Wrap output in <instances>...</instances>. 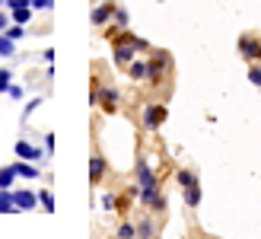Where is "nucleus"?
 Segmentation results:
<instances>
[{"label": "nucleus", "instance_id": "f257e3e1", "mask_svg": "<svg viewBox=\"0 0 261 239\" xmlns=\"http://www.w3.org/2000/svg\"><path fill=\"white\" fill-rule=\"evenodd\" d=\"M137 182H140V201L156 210H166V198L160 195V182H156L153 169L147 166V159H137Z\"/></svg>", "mask_w": 261, "mask_h": 239}, {"label": "nucleus", "instance_id": "f03ea898", "mask_svg": "<svg viewBox=\"0 0 261 239\" xmlns=\"http://www.w3.org/2000/svg\"><path fill=\"white\" fill-rule=\"evenodd\" d=\"M178 185H181V195H185V204L188 207H198L201 204V185H198V176L188 169L178 172Z\"/></svg>", "mask_w": 261, "mask_h": 239}, {"label": "nucleus", "instance_id": "7ed1b4c3", "mask_svg": "<svg viewBox=\"0 0 261 239\" xmlns=\"http://www.w3.org/2000/svg\"><path fill=\"white\" fill-rule=\"evenodd\" d=\"M163 122H166V105L153 102V105H147V109H143V125H147L150 131H156Z\"/></svg>", "mask_w": 261, "mask_h": 239}, {"label": "nucleus", "instance_id": "20e7f679", "mask_svg": "<svg viewBox=\"0 0 261 239\" xmlns=\"http://www.w3.org/2000/svg\"><path fill=\"white\" fill-rule=\"evenodd\" d=\"M134 58H137V45H134V38H127V42H121L118 48H115V64H124V67H127V64L134 61Z\"/></svg>", "mask_w": 261, "mask_h": 239}, {"label": "nucleus", "instance_id": "39448f33", "mask_svg": "<svg viewBox=\"0 0 261 239\" xmlns=\"http://www.w3.org/2000/svg\"><path fill=\"white\" fill-rule=\"evenodd\" d=\"M16 156L19 159H29V163H38V159H45V150H38L35 144H29V140H19L16 144Z\"/></svg>", "mask_w": 261, "mask_h": 239}, {"label": "nucleus", "instance_id": "423d86ee", "mask_svg": "<svg viewBox=\"0 0 261 239\" xmlns=\"http://www.w3.org/2000/svg\"><path fill=\"white\" fill-rule=\"evenodd\" d=\"M239 55H242L245 61H258V58H261V45L255 42V38L242 35V38H239Z\"/></svg>", "mask_w": 261, "mask_h": 239}, {"label": "nucleus", "instance_id": "0eeeda50", "mask_svg": "<svg viewBox=\"0 0 261 239\" xmlns=\"http://www.w3.org/2000/svg\"><path fill=\"white\" fill-rule=\"evenodd\" d=\"M13 204H16V210H35L38 195L35 192H13Z\"/></svg>", "mask_w": 261, "mask_h": 239}, {"label": "nucleus", "instance_id": "6e6552de", "mask_svg": "<svg viewBox=\"0 0 261 239\" xmlns=\"http://www.w3.org/2000/svg\"><path fill=\"white\" fill-rule=\"evenodd\" d=\"M102 102V105H106V112H112L115 109V105H118V89H112V86H106V89H96L93 92V102Z\"/></svg>", "mask_w": 261, "mask_h": 239}, {"label": "nucleus", "instance_id": "1a4fd4ad", "mask_svg": "<svg viewBox=\"0 0 261 239\" xmlns=\"http://www.w3.org/2000/svg\"><path fill=\"white\" fill-rule=\"evenodd\" d=\"M13 169H16V176H22V179H29V182H35L42 172H38V166H32L29 159H19V163H13Z\"/></svg>", "mask_w": 261, "mask_h": 239}, {"label": "nucleus", "instance_id": "9d476101", "mask_svg": "<svg viewBox=\"0 0 261 239\" xmlns=\"http://www.w3.org/2000/svg\"><path fill=\"white\" fill-rule=\"evenodd\" d=\"M169 67V55H153V64H150V83H160V74Z\"/></svg>", "mask_w": 261, "mask_h": 239}, {"label": "nucleus", "instance_id": "9b49d317", "mask_svg": "<svg viewBox=\"0 0 261 239\" xmlns=\"http://www.w3.org/2000/svg\"><path fill=\"white\" fill-rule=\"evenodd\" d=\"M112 16H115V7H112V4H102V7L93 10V22H96V26H106Z\"/></svg>", "mask_w": 261, "mask_h": 239}, {"label": "nucleus", "instance_id": "f8f14e48", "mask_svg": "<svg viewBox=\"0 0 261 239\" xmlns=\"http://www.w3.org/2000/svg\"><path fill=\"white\" fill-rule=\"evenodd\" d=\"M102 176H106V159H102V156H93V159H89V179H93V182H102Z\"/></svg>", "mask_w": 261, "mask_h": 239}, {"label": "nucleus", "instance_id": "ddd939ff", "mask_svg": "<svg viewBox=\"0 0 261 239\" xmlns=\"http://www.w3.org/2000/svg\"><path fill=\"white\" fill-rule=\"evenodd\" d=\"M16 204H13V192L10 188H0V214H13Z\"/></svg>", "mask_w": 261, "mask_h": 239}, {"label": "nucleus", "instance_id": "4468645a", "mask_svg": "<svg viewBox=\"0 0 261 239\" xmlns=\"http://www.w3.org/2000/svg\"><path fill=\"white\" fill-rule=\"evenodd\" d=\"M127 70H130V77H134V80H147V77H150V67H147L143 61H130Z\"/></svg>", "mask_w": 261, "mask_h": 239}, {"label": "nucleus", "instance_id": "2eb2a0df", "mask_svg": "<svg viewBox=\"0 0 261 239\" xmlns=\"http://www.w3.org/2000/svg\"><path fill=\"white\" fill-rule=\"evenodd\" d=\"M13 182H16V169H13V166H4V169H0V188H10Z\"/></svg>", "mask_w": 261, "mask_h": 239}, {"label": "nucleus", "instance_id": "dca6fc26", "mask_svg": "<svg viewBox=\"0 0 261 239\" xmlns=\"http://www.w3.org/2000/svg\"><path fill=\"white\" fill-rule=\"evenodd\" d=\"M13 51H16L13 48V38L7 32H0V58H13Z\"/></svg>", "mask_w": 261, "mask_h": 239}, {"label": "nucleus", "instance_id": "f3484780", "mask_svg": "<svg viewBox=\"0 0 261 239\" xmlns=\"http://www.w3.org/2000/svg\"><path fill=\"white\" fill-rule=\"evenodd\" d=\"M38 204L51 214V210H55V195H51V192H38Z\"/></svg>", "mask_w": 261, "mask_h": 239}, {"label": "nucleus", "instance_id": "a211bd4d", "mask_svg": "<svg viewBox=\"0 0 261 239\" xmlns=\"http://www.w3.org/2000/svg\"><path fill=\"white\" fill-rule=\"evenodd\" d=\"M10 38H13V42H19V38L25 35V29H22V22H13V26H7V29H4Z\"/></svg>", "mask_w": 261, "mask_h": 239}, {"label": "nucleus", "instance_id": "6ab92c4d", "mask_svg": "<svg viewBox=\"0 0 261 239\" xmlns=\"http://www.w3.org/2000/svg\"><path fill=\"white\" fill-rule=\"evenodd\" d=\"M32 4V10H42V13H48L51 7H55V0H29Z\"/></svg>", "mask_w": 261, "mask_h": 239}, {"label": "nucleus", "instance_id": "aec40b11", "mask_svg": "<svg viewBox=\"0 0 261 239\" xmlns=\"http://www.w3.org/2000/svg\"><path fill=\"white\" fill-rule=\"evenodd\" d=\"M249 83L252 86H261V64H255V67L249 70Z\"/></svg>", "mask_w": 261, "mask_h": 239}, {"label": "nucleus", "instance_id": "412c9836", "mask_svg": "<svg viewBox=\"0 0 261 239\" xmlns=\"http://www.w3.org/2000/svg\"><path fill=\"white\" fill-rule=\"evenodd\" d=\"M118 236H124V239L137 236V227H130V223H121V227H118Z\"/></svg>", "mask_w": 261, "mask_h": 239}, {"label": "nucleus", "instance_id": "4be33fe9", "mask_svg": "<svg viewBox=\"0 0 261 239\" xmlns=\"http://www.w3.org/2000/svg\"><path fill=\"white\" fill-rule=\"evenodd\" d=\"M115 22H118V26H127V10H124V7H115Z\"/></svg>", "mask_w": 261, "mask_h": 239}, {"label": "nucleus", "instance_id": "5701e85b", "mask_svg": "<svg viewBox=\"0 0 261 239\" xmlns=\"http://www.w3.org/2000/svg\"><path fill=\"white\" fill-rule=\"evenodd\" d=\"M0 92H10V70H0Z\"/></svg>", "mask_w": 261, "mask_h": 239}, {"label": "nucleus", "instance_id": "b1692460", "mask_svg": "<svg viewBox=\"0 0 261 239\" xmlns=\"http://www.w3.org/2000/svg\"><path fill=\"white\" fill-rule=\"evenodd\" d=\"M137 233H143V236H150V233H153V223H150V220H143V223H137Z\"/></svg>", "mask_w": 261, "mask_h": 239}, {"label": "nucleus", "instance_id": "393cba45", "mask_svg": "<svg viewBox=\"0 0 261 239\" xmlns=\"http://www.w3.org/2000/svg\"><path fill=\"white\" fill-rule=\"evenodd\" d=\"M102 207H106V210H115V195H102Z\"/></svg>", "mask_w": 261, "mask_h": 239}, {"label": "nucleus", "instance_id": "a878e982", "mask_svg": "<svg viewBox=\"0 0 261 239\" xmlns=\"http://www.w3.org/2000/svg\"><path fill=\"white\" fill-rule=\"evenodd\" d=\"M7 26H10V16H7V13H4V10H0V32H4V29H7Z\"/></svg>", "mask_w": 261, "mask_h": 239}, {"label": "nucleus", "instance_id": "bb28decb", "mask_svg": "<svg viewBox=\"0 0 261 239\" xmlns=\"http://www.w3.org/2000/svg\"><path fill=\"white\" fill-rule=\"evenodd\" d=\"M45 150H48V153L55 150V134H48V137H45Z\"/></svg>", "mask_w": 261, "mask_h": 239}, {"label": "nucleus", "instance_id": "cd10ccee", "mask_svg": "<svg viewBox=\"0 0 261 239\" xmlns=\"http://www.w3.org/2000/svg\"><path fill=\"white\" fill-rule=\"evenodd\" d=\"M0 4H7V0H0Z\"/></svg>", "mask_w": 261, "mask_h": 239}]
</instances>
